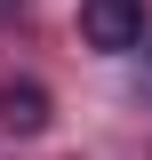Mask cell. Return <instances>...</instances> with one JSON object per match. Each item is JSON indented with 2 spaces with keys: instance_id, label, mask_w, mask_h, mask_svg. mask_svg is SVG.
<instances>
[{
  "instance_id": "obj_1",
  "label": "cell",
  "mask_w": 152,
  "mask_h": 160,
  "mask_svg": "<svg viewBox=\"0 0 152 160\" xmlns=\"http://www.w3.org/2000/svg\"><path fill=\"white\" fill-rule=\"evenodd\" d=\"M80 40L104 48V56L136 48L144 40V0H80Z\"/></svg>"
},
{
  "instance_id": "obj_2",
  "label": "cell",
  "mask_w": 152,
  "mask_h": 160,
  "mask_svg": "<svg viewBox=\"0 0 152 160\" xmlns=\"http://www.w3.org/2000/svg\"><path fill=\"white\" fill-rule=\"evenodd\" d=\"M0 120H8L16 136H40V128H48V88H40V80H8V88H0Z\"/></svg>"
}]
</instances>
